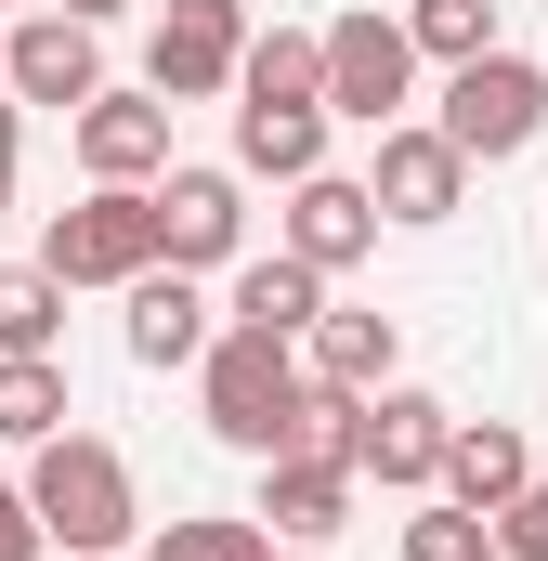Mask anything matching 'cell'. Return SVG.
<instances>
[{"label": "cell", "mask_w": 548, "mask_h": 561, "mask_svg": "<svg viewBox=\"0 0 548 561\" xmlns=\"http://www.w3.org/2000/svg\"><path fill=\"white\" fill-rule=\"evenodd\" d=\"M26 510H39V536L66 561H105V549H132L144 536V483H132V457L105 444V431H53V444H26Z\"/></svg>", "instance_id": "1"}, {"label": "cell", "mask_w": 548, "mask_h": 561, "mask_svg": "<svg viewBox=\"0 0 548 561\" xmlns=\"http://www.w3.org/2000/svg\"><path fill=\"white\" fill-rule=\"evenodd\" d=\"M196 392H209V431H222L236 457H274V444H287V405H300V340L209 327V353H196Z\"/></svg>", "instance_id": "2"}, {"label": "cell", "mask_w": 548, "mask_h": 561, "mask_svg": "<svg viewBox=\"0 0 548 561\" xmlns=\"http://www.w3.org/2000/svg\"><path fill=\"white\" fill-rule=\"evenodd\" d=\"M431 131L457 144L470 170L523 157V144L548 131V66H523L510 39H496V53H470V66H444V118H431Z\"/></svg>", "instance_id": "3"}, {"label": "cell", "mask_w": 548, "mask_h": 561, "mask_svg": "<svg viewBox=\"0 0 548 561\" xmlns=\"http://www.w3.org/2000/svg\"><path fill=\"white\" fill-rule=\"evenodd\" d=\"M313 53H327V118H353V131H392L418 105V39H406V13H340V26H313Z\"/></svg>", "instance_id": "4"}, {"label": "cell", "mask_w": 548, "mask_h": 561, "mask_svg": "<svg viewBox=\"0 0 548 561\" xmlns=\"http://www.w3.org/2000/svg\"><path fill=\"white\" fill-rule=\"evenodd\" d=\"M157 262V196L144 183H92L79 209H53V236H39V275L53 287H132Z\"/></svg>", "instance_id": "5"}, {"label": "cell", "mask_w": 548, "mask_h": 561, "mask_svg": "<svg viewBox=\"0 0 548 561\" xmlns=\"http://www.w3.org/2000/svg\"><path fill=\"white\" fill-rule=\"evenodd\" d=\"M236 53H249V0H157L144 92L157 105H209V92H236Z\"/></svg>", "instance_id": "6"}, {"label": "cell", "mask_w": 548, "mask_h": 561, "mask_svg": "<svg viewBox=\"0 0 548 561\" xmlns=\"http://www.w3.org/2000/svg\"><path fill=\"white\" fill-rule=\"evenodd\" d=\"M0 92H13V105H66V118H79V105L105 92V26H79V13H53V0H39V13H13V26H0Z\"/></svg>", "instance_id": "7"}, {"label": "cell", "mask_w": 548, "mask_h": 561, "mask_svg": "<svg viewBox=\"0 0 548 561\" xmlns=\"http://www.w3.org/2000/svg\"><path fill=\"white\" fill-rule=\"evenodd\" d=\"M144 196H157V262H170V275H222V262L249 249V183H236V170H183V157H170Z\"/></svg>", "instance_id": "8"}, {"label": "cell", "mask_w": 548, "mask_h": 561, "mask_svg": "<svg viewBox=\"0 0 548 561\" xmlns=\"http://www.w3.org/2000/svg\"><path fill=\"white\" fill-rule=\"evenodd\" d=\"M444 431H457V405H444V392H406V379H379V392H366V419H353V483L431 496V470H444Z\"/></svg>", "instance_id": "9"}, {"label": "cell", "mask_w": 548, "mask_h": 561, "mask_svg": "<svg viewBox=\"0 0 548 561\" xmlns=\"http://www.w3.org/2000/svg\"><path fill=\"white\" fill-rule=\"evenodd\" d=\"M366 196H379V222L431 236V222H457V209H470V157L431 131V118H392V131H379V170H366Z\"/></svg>", "instance_id": "10"}, {"label": "cell", "mask_w": 548, "mask_h": 561, "mask_svg": "<svg viewBox=\"0 0 548 561\" xmlns=\"http://www.w3.org/2000/svg\"><path fill=\"white\" fill-rule=\"evenodd\" d=\"M274 249H287V262H313V275L340 287L366 249H379V196H366L353 170H300V183H287V222H274Z\"/></svg>", "instance_id": "11"}, {"label": "cell", "mask_w": 548, "mask_h": 561, "mask_svg": "<svg viewBox=\"0 0 548 561\" xmlns=\"http://www.w3.org/2000/svg\"><path fill=\"white\" fill-rule=\"evenodd\" d=\"M66 144H79V170H92V183H157V170H170V105L105 79V92L66 118Z\"/></svg>", "instance_id": "12"}, {"label": "cell", "mask_w": 548, "mask_h": 561, "mask_svg": "<svg viewBox=\"0 0 548 561\" xmlns=\"http://www.w3.org/2000/svg\"><path fill=\"white\" fill-rule=\"evenodd\" d=\"M118 300H132V313H118L132 366H196V353H209V327H222V313H209V287H196V275H170V262H144Z\"/></svg>", "instance_id": "13"}, {"label": "cell", "mask_w": 548, "mask_h": 561, "mask_svg": "<svg viewBox=\"0 0 548 561\" xmlns=\"http://www.w3.org/2000/svg\"><path fill=\"white\" fill-rule=\"evenodd\" d=\"M523 483H536V444H523L510 419H457V431H444V470H431V496H457V510H483V523H496Z\"/></svg>", "instance_id": "14"}, {"label": "cell", "mask_w": 548, "mask_h": 561, "mask_svg": "<svg viewBox=\"0 0 548 561\" xmlns=\"http://www.w3.org/2000/svg\"><path fill=\"white\" fill-rule=\"evenodd\" d=\"M249 523H262V536H287V549H327V536L353 523V470H327V457H262Z\"/></svg>", "instance_id": "15"}, {"label": "cell", "mask_w": 548, "mask_h": 561, "mask_svg": "<svg viewBox=\"0 0 548 561\" xmlns=\"http://www.w3.org/2000/svg\"><path fill=\"white\" fill-rule=\"evenodd\" d=\"M392 353H406V327H392V313H353V300H327V313L300 327V379H327V392H379Z\"/></svg>", "instance_id": "16"}, {"label": "cell", "mask_w": 548, "mask_h": 561, "mask_svg": "<svg viewBox=\"0 0 548 561\" xmlns=\"http://www.w3.org/2000/svg\"><path fill=\"white\" fill-rule=\"evenodd\" d=\"M327 170V105H236V183H300Z\"/></svg>", "instance_id": "17"}, {"label": "cell", "mask_w": 548, "mask_h": 561, "mask_svg": "<svg viewBox=\"0 0 548 561\" xmlns=\"http://www.w3.org/2000/svg\"><path fill=\"white\" fill-rule=\"evenodd\" d=\"M313 313H327V275H313V262H287V249H274V262H236V300H222V327H262V340H300Z\"/></svg>", "instance_id": "18"}, {"label": "cell", "mask_w": 548, "mask_h": 561, "mask_svg": "<svg viewBox=\"0 0 548 561\" xmlns=\"http://www.w3.org/2000/svg\"><path fill=\"white\" fill-rule=\"evenodd\" d=\"M313 92H327L313 26H249V53H236V105H313Z\"/></svg>", "instance_id": "19"}, {"label": "cell", "mask_w": 548, "mask_h": 561, "mask_svg": "<svg viewBox=\"0 0 548 561\" xmlns=\"http://www.w3.org/2000/svg\"><path fill=\"white\" fill-rule=\"evenodd\" d=\"M66 419H79L66 405V366L53 353H0V444H53Z\"/></svg>", "instance_id": "20"}, {"label": "cell", "mask_w": 548, "mask_h": 561, "mask_svg": "<svg viewBox=\"0 0 548 561\" xmlns=\"http://www.w3.org/2000/svg\"><path fill=\"white\" fill-rule=\"evenodd\" d=\"M406 39L418 66H470V53H496V0H406Z\"/></svg>", "instance_id": "21"}, {"label": "cell", "mask_w": 548, "mask_h": 561, "mask_svg": "<svg viewBox=\"0 0 548 561\" xmlns=\"http://www.w3.org/2000/svg\"><path fill=\"white\" fill-rule=\"evenodd\" d=\"M66 340V287L39 262H0V353H53Z\"/></svg>", "instance_id": "22"}, {"label": "cell", "mask_w": 548, "mask_h": 561, "mask_svg": "<svg viewBox=\"0 0 548 561\" xmlns=\"http://www.w3.org/2000/svg\"><path fill=\"white\" fill-rule=\"evenodd\" d=\"M353 419H366V392L300 379V405H287V444H274V457H327V470H353Z\"/></svg>", "instance_id": "23"}, {"label": "cell", "mask_w": 548, "mask_h": 561, "mask_svg": "<svg viewBox=\"0 0 548 561\" xmlns=\"http://www.w3.org/2000/svg\"><path fill=\"white\" fill-rule=\"evenodd\" d=\"M144 561H262V523L249 510H183V523H157Z\"/></svg>", "instance_id": "24"}, {"label": "cell", "mask_w": 548, "mask_h": 561, "mask_svg": "<svg viewBox=\"0 0 548 561\" xmlns=\"http://www.w3.org/2000/svg\"><path fill=\"white\" fill-rule=\"evenodd\" d=\"M483 549H496V536H483V510H457V496H431L406 523V561H483Z\"/></svg>", "instance_id": "25"}, {"label": "cell", "mask_w": 548, "mask_h": 561, "mask_svg": "<svg viewBox=\"0 0 548 561\" xmlns=\"http://www.w3.org/2000/svg\"><path fill=\"white\" fill-rule=\"evenodd\" d=\"M483 536H496V561H548V483H523V496H510Z\"/></svg>", "instance_id": "26"}, {"label": "cell", "mask_w": 548, "mask_h": 561, "mask_svg": "<svg viewBox=\"0 0 548 561\" xmlns=\"http://www.w3.org/2000/svg\"><path fill=\"white\" fill-rule=\"evenodd\" d=\"M53 536H39V510H26V483H0V561H39Z\"/></svg>", "instance_id": "27"}, {"label": "cell", "mask_w": 548, "mask_h": 561, "mask_svg": "<svg viewBox=\"0 0 548 561\" xmlns=\"http://www.w3.org/2000/svg\"><path fill=\"white\" fill-rule=\"evenodd\" d=\"M53 13H79V26H118V13H144V0H53Z\"/></svg>", "instance_id": "28"}, {"label": "cell", "mask_w": 548, "mask_h": 561, "mask_svg": "<svg viewBox=\"0 0 548 561\" xmlns=\"http://www.w3.org/2000/svg\"><path fill=\"white\" fill-rule=\"evenodd\" d=\"M13 131H26V118H13V92H0V170H13Z\"/></svg>", "instance_id": "29"}, {"label": "cell", "mask_w": 548, "mask_h": 561, "mask_svg": "<svg viewBox=\"0 0 548 561\" xmlns=\"http://www.w3.org/2000/svg\"><path fill=\"white\" fill-rule=\"evenodd\" d=\"M262 561H313V549H274V536H262Z\"/></svg>", "instance_id": "30"}, {"label": "cell", "mask_w": 548, "mask_h": 561, "mask_svg": "<svg viewBox=\"0 0 548 561\" xmlns=\"http://www.w3.org/2000/svg\"><path fill=\"white\" fill-rule=\"evenodd\" d=\"M0 222H13V170H0Z\"/></svg>", "instance_id": "31"}, {"label": "cell", "mask_w": 548, "mask_h": 561, "mask_svg": "<svg viewBox=\"0 0 548 561\" xmlns=\"http://www.w3.org/2000/svg\"><path fill=\"white\" fill-rule=\"evenodd\" d=\"M0 13H13V0H0Z\"/></svg>", "instance_id": "32"}, {"label": "cell", "mask_w": 548, "mask_h": 561, "mask_svg": "<svg viewBox=\"0 0 548 561\" xmlns=\"http://www.w3.org/2000/svg\"><path fill=\"white\" fill-rule=\"evenodd\" d=\"M483 561H496V549H483Z\"/></svg>", "instance_id": "33"}, {"label": "cell", "mask_w": 548, "mask_h": 561, "mask_svg": "<svg viewBox=\"0 0 548 561\" xmlns=\"http://www.w3.org/2000/svg\"><path fill=\"white\" fill-rule=\"evenodd\" d=\"M105 561H118V549H105Z\"/></svg>", "instance_id": "34"}]
</instances>
